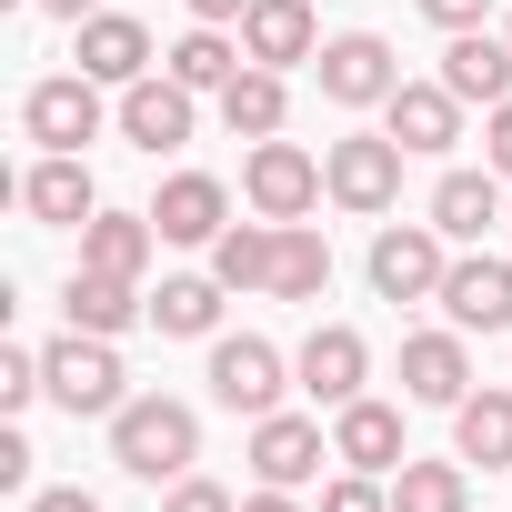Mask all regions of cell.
I'll list each match as a JSON object with an SVG mask.
<instances>
[{"label": "cell", "instance_id": "41", "mask_svg": "<svg viewBox=\"0 0 512 512\" xmlns=\"http://www.w3.org/2000/svg\"><path fill=\"white\" fill-rule=\"evenodd\" d=\"M502 231H512V221H502Z\"/></svg>", "mask_w": 512, "mask_h": 512}, {"label": "cell", "instance_id": "15", "mask_svg": "<svg viewBox=\"0 0 512 512\" xmlns=\"http://www.w3.org/2000/svg\"><path fill=\"white\" fill-rule=\"evenodd\" d=\"M502 191H512V181H502L492 161H482V171H442V181H432V231H442L452 251H472L492 221H512V201H502Z\"/></svg>", "mask_w": 512, "mask_h": 512}, {"label": "cell", "instance_id": "6", "mask_svg": "<svg viewBox=\"0 0 512 512\" xmlns=\"http://www.w3.org/2000/svg\"><path fill=\"white\" fill-rule=\"evenodd\" d=\"M282 392H292V362H282L262 332H221V342H211V402H221V412L262 422V412H282Z\"/></svg>", "mask_w": 512, "mask_h": 512}, {"label": "cell", "instance_id": "16", "mask_svg": "<svg viewBox=\"0 0 512 512\" xmlns=\"http://www.w3.org/2000/svg\"><path fill=\"white\" fill-rule=\"evenodd\" d=\"M332 462H342V472H382V482H392V472L412 462L402 412H392V402H372V392H362V402H342V412H332Z\"/></svg>", "mask_w": 512, "mask_h": 512}, {"label": "cell", "instance_id": "25", "mask_svg": "<svg viewBox=\"0 0 512 512\" xmlns=\"http://www.w3.org/2000/svg\"><path fill=\"white\" fill-rule=\"evenodd\" d=\"M241 61H251V51H241V31H211V21H191V31L161 51V71H171L181 91H211V101L241 81Z\"/></svg>", "mask_w": 512, "mask_h": 512}, {"label": "cell", "instance_id": "31", "mask_svg": "<svg viewBox=\"0 0 512 512\" xmlns=\"http://www.w3.org/2000/svg\"><path fill=\"white\" fill-rule=\"evenodd\" d=\"M322 512H392V482L382 472H332L322 482Z\"/></svg>", "mask_w": 512, "mask_h": 512}, {"label": "cell", "instance_id": "33", "mask_svg": "<svg viewBox=\"0 0 512 512\" xmlns=\"http://www.w3.org/2000/svg\"><path fill=\"white\" fill-rule=\"evenodd\" d=\"M161 512H241V502H231L221 482H201V472H181V482L161 492Z\"/></svg>", "mask_w": 512, "mask_h": 512}, {"label": "cell", "instance_id": "10", "mask_svg": "<svg viewBox=\"0 0 512 512\" xmlns=\"http://www.w3.org/2000/svg\"><path fill=\"white\" fill-rule=\"evenodd\" d=\"M191 131H201V91H181L171 71H151V81L121 91V141H131V151L161 161V151H181Z\"/></svg>", "mask_w": 512, "mask_h": 512}, {"label": "cell", "instance_id": "20", "mask_svg": "<svg viewBox=\"0 0 512 512\" xmlns=\"http://www.w3.org/2000/svg\"><path fill=\"white\" fill-rule=\"evenodd\" d=\"M382 131L402 141V151H452L462 141V101H452V81L432 71V81H402L392 101H382Z\"/></svg>", "mask_w": 512, "mask_h": 512}, {"label": "cell", "instance_id": "9", "mask_svg": "<svg viewBox=\"0 0 512 512\" xmlns=\"http://www.w3.org/2000/svg\"><path fill=\"white\" fill-rule=\"evenodd\" d=\"M322 462H332V432L312 412H262V422H251V482L302 492V482H322Z\"/></svg>", "mask_w": 512, "mask_h": 512}, {"label": "cell", "instance_id": "7", "mask_svg": "<svg viewBox=\"0 0 512 512\" xmlns=\"http://www.w3.org/2000/svg\"><path fill=\"white\" fill-rule=\"evenodd\" d=\"M101 121H121V111H101V81L91 71H51V81L21 91V131L41 151H81V141H101Z\"/></svg>", "mask_w": 512, "mask_h": 512}, {"label": "cell", "instance_id": "13", "mask_svg": "<svg viewBox=\"0 0 512 512\" xmlns=\"http://www.w3.org/2000/svg\"><path fill=\"white\" fill-rule=\"evenodd\" d=\"M442 312H452V332H512V262L502 251H462L442 272Z\"/></svg>", "mask_w": 512, "mask_h": 512}, {"label": "cell", "instance_id": "8", "mask_svg": "<svg viewBox=\"0 0 512 512\" xmlns=\"http://www.w3.org/2000/svg\"><path fill=\"white\" fill-rule=\"evenodd\" d=\"M322 101H342V111H382L392 91H402V61H392V41L382 31H342V41H322Z\"/></svg>", "mask_w": 512, "mask_h": 512}, {"label": "cell", "instance_id": "17", "mask_svg": "<svg viewBox=\"0 0 512 512\" xmlns=\"http://www.w3.org/2000/svg\"><path fill=\"white\" fill-rule=\"evenodd\" d=\"M151 221H161V241H191V251H211V241L231 231V191H221L211 171H171V181L151 191Z\"/></svg>", "mask_w": 512, "mask_h": 512}, {"label": "cell", "instance_id": "28", "mask_svg": "<svg viewBox=\"0 0 512 512\" xmlns=\"http://www.w3.org/2000/svg\"><path fill=\"white\" fill-rule=\"evenodd\" d=\"M332 292V241L312 221H282V251H272V302H322Z\"/></svg>", "mask_w": 512, "mask_h": 512}, {"label": "cell", "instance_id": "32", "mask_svg": "<svg viewBox=\"0 0 512 512\" xmlns=\"http://www.w3.org/2000/svg\"><path fill=\"white\" fill-rule=\"evenodd\" d=\"M41 392H51V382H41V352L11 342V352H0V412H31Z\"/></svg>", "mask_w": 512, "mask_h": 512}, {"label": "cell", "instance_id": "21", "mask_svg": "<svg viewBox=\"0 0 512 512\" xmlns=\"http://www.w3.org/2000/svg\"><path fill=\"white\" fill-rule=\"evenodd\" d=\"M61 312H71V332L121 342L131 322H151V292H141V282H121V272H91V262H81V272L61 282Z\"/></svg>", "mask_w": 512, "mask_h": 512}, {"label": "cell", "instance_id": "27", "mask_svg": "<svg viewBox=\"0 0 512 512\" xmlns=\"http://www.w3.org/2000/svg\"><path fill=\"white\" fill-rule=\"evenodd\" d=\"M221 272H171L161 292H151V322L171 332V342H221Z\"/></svg>", "mask_w": 512, "mask_h": 512}, {"label": "cell", "instance_id": "36", "mask_svg": "<svg viewBox=\"0 0 512 512\" xmlns=\"http://www.w3.org/2000/svg\"><path fill=\"white\" fill-rule=\"evenodd\" d=\"M31 512H101V492H81V482H51V492H31Z\"/></svg>", "mask_w": 512, "mask_h": 512}, {"label": "cell", "instance_id": "35", "mask_svg": "<svg viewBox=\"0 0 512 512\" xmlns=\"http://www.w3.org/2000/svg\"><path fill=\"white\" fill-rule=\"evenodd\" d=\"M482 11H492V0H422L432 31H482Z\"/></svg>", "mask_w": 512, "mask_h": 512}, {"label": "cell", "instance_id": "26", "mask_svg": "<svg viewBox=\"0 0 512 512\" xmlns=\"http://www.w3.org/2000/svg\"><path fill=\"white\" fill-rule=\"evenodd\" d=\"M452 452H462V462H482V472H512V382H492V392H462V402H452Z\"/></svg>", "mask_w": 512, "mask_h": 512}, {"label": "cell", "instance_id": "3", "mask_svg": "<svg viewBox=\"0 0 512 512\" xmlns=\"http://www.w3.org/2000/svg\"><path fill=\"white\" fill-rule=\"evenodd\" d=\"M402 141L392 131H342L332 151H322V181H332V201L352 211V221H382L392 201H402Z\"/></svg>", "mask_w": 512, "mask_h": 512}, {"label": "cell", "instance_id": "11", "mask_svg": "<svg viewBox=\"0 0 512 512\" xmlns=\"http://www.w3.org/2000/svg\"><path fill=\"white\" fill-rule=\"evenodd\" d=\"M292 382L342 412V402H362V382H372V342H362L352 322H312V342L292 352Z\"/></svg>", "mask_w": 512, "mask_h": 512}, {"label": "cell", "instance_id": "30", "mask_svg": "<svg viewBox=\"0 0 512 512\" xmlns=\"http://www.w3.org/2000/svg\"><path fill=\"white\" fill-rule=\"evenodd\" d=\"M392 512H472V462H402L392 472Z\"/></svg>", "mask_w": 512, "mask_h": 512}, {"label": "cell", "instance_id": "42", "mask_svg": "<svg viewBox=\"0 0 512 512\" xmlns=\"http://www.w3.org/2000/svg\"><path fill=\"white\" fill-rule=\"evenodd\" d=\"M502 31H512V21H502Z\"/></svg>", "mask_w": 512, "mask_h": 512}, {"label": "cell", "instance_id": "2", "mask_svg": "<svg viewBox=\"0 0 512 512\" xmlns=\"http://www.w3.org/2000/svg\"><path fill=\"white\" fill-rule=\"evenodd\" d=\"M41 382H51V402L71 412V422H111L121 402H131V372H121V352L101 342V332H61V342H41Z\"/></svg>", "mask_w": 512, "mask_h": 512}, {"label": "cell", "instance_id": "29", "mask_svg": "<svg viewBox=\"0 0 512 512\" xmlns=\"http://www.w3.org/2000/svg\"><path fill=\"white\" fill-rule=\"evenodd\" d=\"M272 251H282V221L251 211V221H231V231L211 241V272H221L231 292H272Z\"/></svg>", "mask_w": 512, "mask_h": 512}, {"label": "cell", "instance_id": "19", "mask_svg": "<svg viewBox=\"0 0 512 512\" xmlns=\"http://www.w3.org/2000/svg\"><path fill=\"white\" fill-rule=\"evenodd\" d=\"M101 91H131V81H151V31L131 21V11H91L81 21V51H71Z\"/></svg>", "mask_w": 512, "mask_h": 512}, {"label": "cell", "instance_id": "24", "mask_svg": "<svg viewBox=\"0 0 512 512\" xmlns=\"http://www.w3.org/2000/svg\"><path fill=\"white\" fill-rule=\"evenodd\" d=\"M151 251H161V221H151V211H91V221H81V262H91V272L141 282Z\"/></svg>", "mask_w": 512, "mask_h": 512}, {"label": "cell", "instance_id": "38", "mask_svg": "<svg viewBox=\"0 0 512 512\" xmlns=\"http://www.w3.org/2000/svg\"><path fill=\"white\" fill-rule=\"evenodd\" d=\"M181 11H191V21H211V31H241L251 0H181Z\"/></svg>", "mask_w": 512, "mask_h": 512}, {"label": "cell", "instance_id": "37", "mask_svg": "<svg viewBox=\"0 0 512 512\" xmlns=\"http://www.w3.org/2000/svg\"><path fill=\"white\" fill-rule=\"evenodd\" d=\"M21 482H31V442H21V432H0V492H21Z\"/></svg>", "mask_w": 512, "mask_h": 512}, {"label": "cell", "instance_id": "39", "mask_svg": "<svg viewBox=\"0 0 512 512\" xmlns=\"http://www.w3.org/2000/svg\"><path fill=\"white\" fill-rule=\"evenodd\" d=\"M241 512H302V492H282V482H262V492H241Z\"/></svg>", "mask_w": 512, "mask_h": 512}, {"label": "cell", "instance_id": "18", "mask_svg": "<svg viewBox=\"0 0 512 512\" xmlns=\"http://www.w3.org/2000/svg\"><path fill=\"white\" fill-rule=\"evenodd\" d=\"M472 332H402V402H432V412H452L462 392H472V352H462Z\"/></svg>", "mask_w": 512, "mask_h": 512}, {"label": "cell", "instance_id": "5", "mask_svg": "<svg viewBox=\"0 0 512 512\" xmlns=\"http://www.w3.org/2000/svg\"><path fill=\"white\" fill-rule=\"evenodd\" d=\"M241 201L262 211V221H312V211L332 201V181H322V161H312L302 141H251V161H241Z\"/></svg>", "mask_w": 512, "mask_h": 512}, {"label": "cell", "instance_id": "40", "mask_svg": "<svg viewBox=\"0 0 512 512\" xmlns=\"http://www.w3.org/2000/svg\"><path fill=\"white\" fill-rule=\"evenodd\" d=\"M31 11H51V21H71V31H81V21L101 11V0H31Z\"/></svg>", "mask_w": 512, "mask_h": 512}, {"label": "cell", "instance_id": "22", "mask_svg": "<svg viewBox=\"0 0 512 512\" xmlns=\"http://www.w3.org/2000/svg\"><path fill=\"white\" fill-rule=\"evenodd\" d=\"M442 81H452V101L472 111H492V101H512V31H452V51H442Z\"/></svg>", "mask_w": 512, "mask_h": 512}, {"label": "cell", "instance_id": "12", "mask_svg": "<svg viewBox=\"0 0 512 512\" xmlns=\"http://www.w3.org/2000/svg\"><path fill=\"white\" fill-rule=\"evenodd\" d=\"M21 211H31L41 231H81V221L101 211V181H91V161H81V151H41V161L21 171Z\"/></svg>", "mask_w": 512, "mask_h": 512}, {"label": "cell", "instance_id": "14", "mask_svg": "<svg viewBox=\"0 0 512 512\" xmlns=\"http://www.w3.org/2000/svg\"><path fill=\"white\" fill-rule=\"evenodd\" d=\"M322 0H251L241 11V51L262 61V71H302V61H322Z\"/></svg>", "mask_w": 512, "mask_h": 512}, {"label": "cell", "instance_id": "4", "mask_svg": "<svg viewBox=\"0 0 512 512\" xmlns=\"http://www.w3.org/2000/svg\"><path fill=\"white\" fill-rule=\"evenodd\" d=\"M372 292L382 302H442V272H452V241L432 231V221H382L372 231Z\"/></svg>", "mask_w": 512, "mask_h": 512}, {"label": "cell", "instance_id": "34", "mask_svg": "<svg viewBox=\"0 0 512 512\" xmlns=\"http://www.w3.org/2000/svg\"><path fill=\"white\" fill-rule=\"evenodd\" d=\"M482 161L512 181V101H492V111H482Z\"/></svg>", "mask_w": 512, "mask_h": 512}, {"label": "cell", "instance_id": "23", "mask_svg": "<svg viewBox=\"0 0 512 512\" xmlns=\"http://www.w3.org/2000/svg\"><path fill=\"white\" fill-rule=\"evenodd\" d=\"M282 121H292V71L241 61V81L221 91V131L231 141H282Z\"/></svg>", "mask_w": 512, "mask_h": 512}, {"label": "cell", "instance_id": "1", "mask_svg": "<svg viewBox=\"0 0 512 512\" xmlns=\"http://www.w3.org/2000/svg\"><path fill=\"white\" fill-rule=\"evenodd\" d=\"M111 462H121L131 482L171 492V482L201 462V412H191V402H171V392H131V402L111 412Z\"/></svg>", "mask_w": 512, "mask_h": 512}]
</instances>
